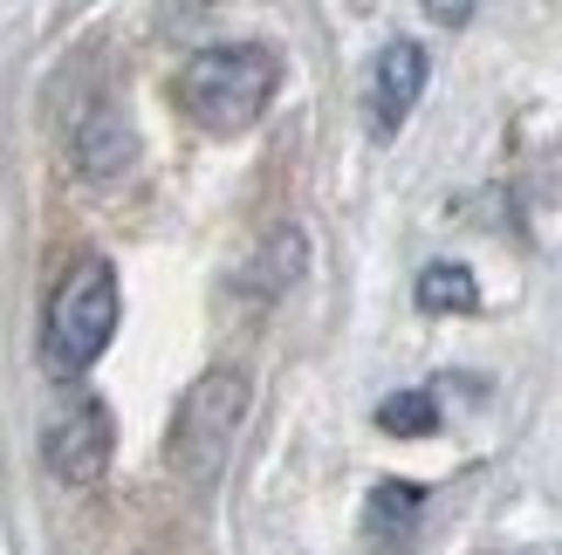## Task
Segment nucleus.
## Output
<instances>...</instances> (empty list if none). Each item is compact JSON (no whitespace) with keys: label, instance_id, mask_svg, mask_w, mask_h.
<instances>
[{"label":"nucleus","instance_id":"nucleus-1","mask_svg":"<svg viewBox=\"0 0 562 555\" xmlns=\"http://www.w3.org/2000/svg\"><path fill=\"white\" fill-rule=\"evenodd\" d=\"M274 82H281L274 48L227 42V48H200L179 69V103H186V117L200 124V131L234 137V131H247L274 103Z\"/></svg>","mask_w":562,"mask_h":555},{"label":"nucleus","instance_id":"nucleus-2","mask_svg":"<svg viewBox=\"0 0 562 555\" xmlns=\"http://www.w3.org/2000/svg\"><path fill=\"white\" fill-rule=\"evenodd\" d=\"M247 371L234 364H213L192 377V392L179 398V419H172V439H165V460L186 487H213L227 474V460L240 446V426H247Z\"/></svg>","mask_w":562,"mask_h":555},{"label":"nucleus","instance_id":"nucleus-3","mask_svg":"<svg viewBox=\"0 0 562 555\" xmlns=\"http://www.w3.org/2000/svg\"><path fill=\"white\" fill-rule=\"evenodd\" d=\"M117 268H110L103 254H82L63 288H55L48 302V322H42V364L55 377H82L97 364V356L110 350V337H117Z\"/></svg>","mask_w":562,"mask_h":555},{"label":"nucleus","instance_id":"nucleus-4","mask_svg":"<svg viewBox=\"0 0 562 555\" xmlns=\"http://www.w3.org/2000/svg\"><path fill=\"white\" fill-rule=\"evenodd\" d=\"M110 446H117V432H110L103 398H69V405H55V419L42 426V460H48V474L69 480V487H97L110 474Z\"/></svg>","mask_w":562,"mask_h":555},{"label":"nucleus","instance_id":"nucleus-5","mask_svg":"<svg viewBox=\"0 0 562 555\" xmlns=\"http://www.w3.org/2000/svg\"><path fill=\"white\" fill-rule=\"evenodd\" d=\"M426 48L418 42H384V55L371 63V131L391 137L405 117H412V103L426 97Z\"/></svg>","mask_w":562,"mask_h":555},{"label":"nucleus","instance_id":"nucleus-6","mask_svg":"<svg viewBox=\"0 0 562 555\" xmlns=\"http://www.w3.org/2000/svg\"><path fill=\"white\" fill-rule=\"evenodd\" d=\"M418 514H426V494H418V487H405V480H378L371 501H363V535H371V548L398 555V548H412Z\"/></svg>","mask_w":562,"mask_h":555},{"label":"nucleus","instance_id":"nucleus-7","mask_svg":"<svg viewBox=\"0 0 562 555\" xmlns=\"http://www.w3.org/2000/svg\"><path fill=\"white\" fill-rule=\"evenodd\" d=\"M131 158H137V137H131V124L117 117V110L82 117V131H76V165H82V179H117V172H131Z\"/></svg>","mask_w":562,"mask_h":555},{"label":"nucleus","instance_id":"nucleus-8","mask_svg":"<svg viewBox=\"0 0 562 555\" xmlns=\"http://www.w3.org/2000/svg\"><path fill=\"white\" fill-rule=\"evenodd\" d=\"M302 268H308V234L302 227H274L261 247H255V261H247V295H261V302H274L289 282H302Z\"/></svg>","mask_w":562,"mask_h":555},{"label":"nucleus","instance_id":"nucleus-9","mask_svg":"<svg viewBox=\"0 0 562 555\" xmlns=\"http://www.w3.org/2000/svg\"><path fill=\"white\" fill-rule=\"evenodd\" d=\"M418 309L426 316H473L481 309V282H473L460 261H432L418 274Z\"/></svg>","mask_w":562,"mask_h":555},{"label":"nucleus","instance_id":"nucleus-10","mask_svg":"<svg viewBox=\"0 0 562 555\" xmlns=\"http://www.w3.org/2000/svg\"><path fill=\"white\" fill-rule=\"evenodd\" d=\"M378 426H384L391 439H432V432H439V398H432V392H391V398L378 405Z\"/></svg>","mask_w":562,"mask_h":555},{"label":"nucleus","instance_id":"nucleus-11","mask_svg":"<svg viewBox=\"0 0 562 555\" xmlns=\"http://www.w3.org/2000/svg\"><path fill=\"white\" fill-rule=\"evenodd\" d=\"M418 8H426L439 27H467L473 21V8H481V0H418Z\"/></svg>","mask_w":562,"mask_h":555}]
</instances>
